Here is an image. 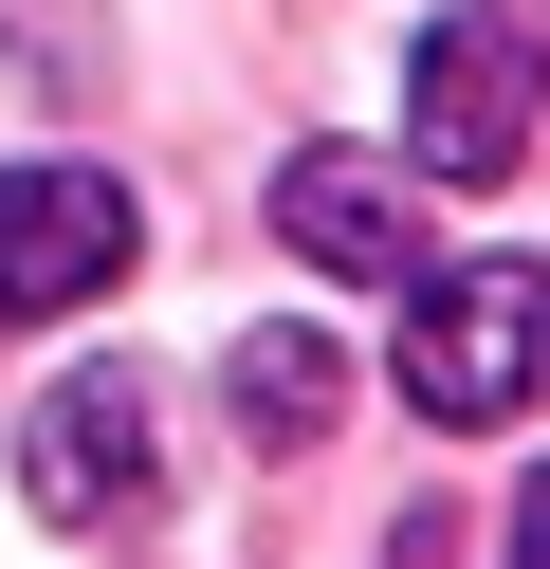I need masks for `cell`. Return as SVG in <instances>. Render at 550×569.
Masks as SVG:
<instances>
[{
  "mask_svg": "<svg viewBox=\"0 0 550 569\" xmlns=\"http://www.w3.org/2000/svg\"><path fill=\"white\" fill-rule=\"evenodd\" d=\"M532 368H550V276L532 258H459V276H403V405H422V422H459V441H477V422H513V405H532Z\"/></svg>",
  "mask_w": 550,
  "mask_h": 569,
  "instance_id": "cell-1",
  "label": "cell"
},
{
  "mask_svg": "<svg viewBox=\"0 0 550 569\" xmlns=\"http://www.w3.org/2000/svg\"><path fill=\"white\" fill-rule=\"evenodd\" d=\"M532 111H550V74H532V38H513L496 0H440L422 38H403V148H422V184H513L532 166Z\"/></svg>",
  "mask_w": 550,
  "mask_h": 569,
  "instance_id": "cell-2",
  "label": "cell"
},
{
  "mask_svg": "<svg viewBox=\"0 0 550 569\" xmlns=\"http://www.w3.org/2000/svg\"><path fill=\"white\" fill-rule=\"evenodd\" d=\"M19 496H37V532H147V515H166V459H147V386H129V368L37 386V422H19Z\"/></svg>",
  "mask_w": 550,
  "mask_h": 569,
  "instance_id": "cell-3",
  "label": "cell"
},
{
  "mask_svg": "<svg viewBox=\"0 0 550 569\" xmlns=\"http://www.w3.org/2000/svg\"><path fill=\"white\" fill-rule=\"evenodd\" d=\"M147 258V202L110 166H0V312H92Z\"/></svg>",
  "mask_w": 550,
  "mask_h": 569,
  "instance_id": "cell-4",
  "label": "cell"
},
{
  "mask_svg": "<svg viewBox=\"0 0 550 569\" xmlns=\"http://www.w3.org/2000/svg\"><path fill=\"white\" fill-rule=\"evenodd\" d=\"M276 239H293L312 276H367V295H403V276L440 258V239H422V184L367 166V148H293V166H276Z\"/></svg>",
  "mask_w": 550,
  "mask_h": 569,
  "instance_id": "cell-5",
  "label": "cell"
},
{
  "mask_svg": "<svg viewBox=\"0 0 550 569\" xmlns=\"http://www.w3.org/2000/svg\"><path fill=\"white\" fill-rule=\"evenodd\" d=\"M220 405H239L257 422V441H330V405H349V368H330V331H293V312H276V331H239V349H220Z\"/></svg>",
  "mask_w": 550,
  "mask_h": 569,
  "instance_id": "cell-6",
  "label": "cell"
},
{
  "mask_svg": "<svg viewBox=\"0 0 550 569\" xmlns=\"http://www.w3.org/2000/svg\"><path fill=\"white\" fill-rule=\"evenodd\" d=\"M513 551H550V478H532V496H513Z\"/></svg>",
  "mask_w": 550,
  "mask_h": 569,
  "instance_id": "cell-7",
  "label": "cell"
}]
</instances>
